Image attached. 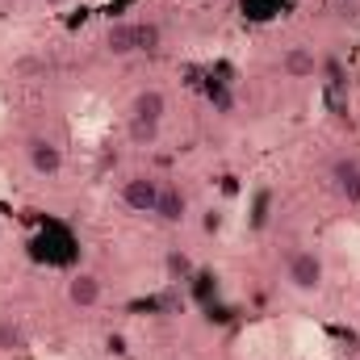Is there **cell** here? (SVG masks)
I'll return each instance as SVG.
<instances>
[{"label":"cell","mask_w":360,"mask_h":360,"mask_svg":"<svg viewBox=\"0 0 360 360\" xmlns=\"http://www.w3.org/2000/svg\"><path fill=\"white\" fill-rule=\"evenodd\" d=\"M164 117H168V96H164V92L160 89L134 92L130 113H126V139H130L134 147H151V143H160Z\"/></svg>","instance_id":"cell-1"},{"label":"cell","mask_w":360,"mask_h":360,"mask_svg":"<svg viewBox=\"0 0 360 360\" xmlns=\"http://www.w3.org/2000/svg\"><path fill=\"white\" fill-rule=\"evenodd\" d=\"M160 42H164V34H160L155 21H117V25L105 30V51L117 55V59L151 55V51H160Z\"/></svg>","instance_id":"cell-2"},{"label":"cell","mask_w":360,"mask_h":360,"mask_svg":"<svg viewBox=\"0 0 360 360\" xmlns=\"http://www.w3.org/2000/svg\"><path fill=\"white\" fill-rule=\"evenodd\" d=\"M285 285H289L293 293H302V297L323 293V285H327V260H323L314 248L289 252V256H285Z\"/></svg>","instance_id":"cell-3"},{"label":"cell","mask_w":360,"mask_h":360,"mask_svg":"<svg viewBox=\"0 0 360 360\" xmlns=\"http://www.w3.org/2000/svg\"><path fill=\"white\" fill-rule=\"evenodd\" d=\"M160 188H164V180L147 176V172H134L130 180H122V205L134 210V214H155Z\"/></svg>","instance_id":"cell-4"},{"label":"cell","mask_w":360,"mask_h":360,"mask_svg":"<svg viewBox=\"0 0 360 360\" xmlns=\"http://www.w3.org/2000/svg\"><path fill=\"white\" fill-rule=\"evenodd\" d=\"M25 164H30V172H34V176H59V172H63V164H68V160H63V147H59V143H55V139H46V134H38V139H30V143H25Z\"/></svg>","instance_id":"cell-5"},{"label":"cell","mask_w":360,"mask_h":360,"mask_svg":"<svg viewBox=\"0 0 360 360\" xmlns=\"http://www.w3.org/2000/svg\"><path fill=\"white\" fill-rule=\"evenodd\" d=\"M331 184H335V193H340L352 210H360V160L356 155H340V160L331 164Z\"/></svg>","instance_id":"cell-6"},{"label":"cell","mask_w":360,"mask_h":360,"mask_svg":"<svg viewBox=\"0 0 360 360\" xmlns=\"http://www.w3.org/2000/svg\"><path fill=\"white\" fill-rule=\"evenodd\" d=\"M101 297H105V285H101L96 272H72V276H68V302H72L76 310L101 306Z\"/></svg>","instance_id":"cell-7"},{"label":"cell","mask_w":360,"mask_h":360,"mask_svg":"<svg viewBox=\"0 0 360 360\" xmlns=\"http://www.w3.org/2000/svg\"><path fill=\"white\" fill-rule=\"evenodd\" d=\"M281 76L285 80H314L319 76V55L310 46H285L281 51Z\"/></svg>","instance_id":"cell-8"},{"label":"cell","mask_w":360,"mask_h":360,"mask_svg":"<svg viewBox=\"0 0 360 360\" xmlns=\"http://www.w3.org/2000/svg\"><path fill=\"white\" fill-rule=\"evenodd\" d=\"M155 218H160L164 226H180V222L188 218V197H184L180 184H168V180H164V188H160V205H155Z\"/></svg>","instance_id":"cell-9"},{"label":"cell","mask_w":360,"mask_h":360,"mask_svg":"<svg viewBox=\"0 0 360 360\" xmlns=\"http://www.w3.org/2000/svg\"><path fill=\"white\" fill-rule=\"evenodd\" d=\"M25 348H30L25 327H21L13 314H0V356H21Z\"/></svg>","instance_id":"cell-10"},{"label":"cell","mask_w":360,"mask_h":360,"mask_svg":"<svg viewBox=\"0 0 360 360\" xmlns=\"http://www.w3.org/2000/svg\"><path fill=\"white\" fill-rule=\"evenodd\" d=\"M168 269H172V272H184V269H188V260H184V256H168Z\"/></svg>","instance_id":"cell-11"},{"label":"cell","mask_w":360,"mask_h":360,"mask_svg":"<svg viewBox=\"0 0 360 360\" xmlns=\"http://www.w3.org/2000/svg\"><path fill=\"white\" fill-rule=\"evenodd\" d=\"M46 4H68V0H46Z\"/></svg>","instance_id":"cell-12"},{"label":"cell","mask_w":360,"mask_h":360,"mask_svg":"<svg viewBox=\"0 0 360 360\" xmlns=\"http://www.w3.org/2000/svg\"><path fill=\"white\" fill-rule=\"evenodd\" d=\"M0 239H4V222H0Z\"/></svg>","instance_id":"cell-13"}]
</instances>
